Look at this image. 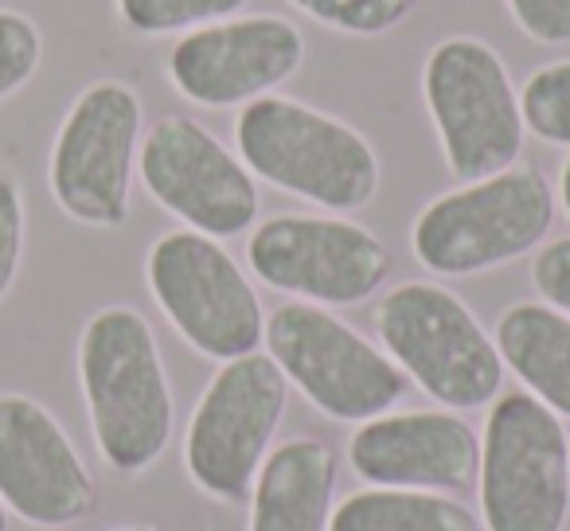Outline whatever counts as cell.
Wrapping results in <instances>:
<instances>
[{"label":"cell","instance_id":"cell-17","mask_svg":"<svg viewBox=\"0 0 570 531\" xmlns=\"http://www.w3.org/2000/svg\"><path fill=\"white\" fill-rule=\"evenodd\" d=\"M497 348L504 367L559 419H570V317L551 305L520 302L500 317Z\"/></svg>","mask_w":570,"mask_h":531},{"label":"cell","instance_id":"cell-16","mask_svg":"<svg viewBox=\"0 0 570 531\" xmlns=\"http://www.w3.org/2000/svg\"><path fill=\"white\" fill-rule=\"evenodd\" d=\"M336 500V453L321 437L277 445L250 489V531H328Z\"/></svg>","mask_w":570,"mask_h":531},{"label":"cell","instance_id":"cell-13","mask_svg":"<svg viewBox=\"0 0 570 531\" xmlns=\"http://www.w3.org/2000/svg\"><path fill=\"white\" fill-rule=\"evenodd\" d=\"M305 63V36L285 17H230L180 36L168 56V79L188 102L207 110L246 106L294 79Z\"/></svg>","mask_w":570,"mask_h":531},{"label":"cell","instance_id":"cell-28","mask_svg":"<svg viewBox=\"0 0 570 531\" xmlns=\"http://www.w3.org/2000/svg\"><path fill=\"white\" fill-rule=\"evenodd\" d=\"M126 531H160V528H126Z\"/></svg>","mask_w":570,"mask_h":531},{"label":"cell","instance_id":"cell-12","mask_svg":"<svg viewBox=\"0 0 570 531\" xmlns=\"http://www.w3.org/2000/svg\"><path fill=\"white\" fill-rule=\"evenodd\" d=\"M141 184L168 215L207 238H235L258 219L254 173L199 121L160 118L141 137Z\"/></svg>","mask_w":570,"mask_h":531},{"label":"cell","instance_id":"cell-3","mask_svg":"<svg viewBox=\"0 0 570 531\" xmlns=\"http://www.w3.org/2000/svg\"><path fill=\"white\" fill-rule=\"evenodd\" d=\"M375 328L406 380L445 411H481L504 387V360L465 302L434 282H403L380 302Z\"/></svg>","mask_w":570,"mask_h":531},{"label":"cell","instance_id":"cell-15","mask_svg":"<svg viewBox=\"0 0 570 531\" xmlns=\"http://www.w3.org/2000/svg\"><path fill=\"white\" fill-rule=\"evenodd\" d=\"M348 458L372 489L465 492L481 469V437L453 411L380 414L352 434Z\"/></svg>","mask_w":570,"mask_h":531},{"label":"cell","instance_id":"cell-18","mask_svg":"<svg viewBox=\"0 0 570 531\" xmlns=\"http://www.w3.org/2000/svg\"><path fill=\"white\" fill-rule=\"evenodd\" d=\"M328 531H481V520L438 492L364 489L333 508Z\"/></svg>","mask_w":570,"mask_h":531},{"label":"cell","instance_id":"cell-9","mask_svg":"<svg viewBox=\"0 0 570 531\" xmlns=\"http://www.w3.org/2000/svg\"><path fill=\"white\" fill-rule=\"evenodd\" d=\"M141 153V98L118 79L87 87L51 145L48 184L63 215L87 227H121Z\"/></svg>","mask_w":570,"mask_h":531},{"label":"cell","instance_id":"cell-5","mask_svg":"<svg viewBox=\"0 0 570 531\" xmlns=\"http://www.w3.org/2000/svg\"><path fill=\"white\" fill-rule=\"evenodd\" d=\"M422 98L458 180H484L520 160L528 134L520 90L484 40L450 36L434 43L422 67Z\"/></svg>","mask_w":570,"mask_h":531},{"label":"cell","instance_id":"cell-24","mask_svg":"<svg viewBox=\"0 0 570 531\" xmlns=\"http://www.w3.org/2000/svg\"><path fill=\"white\" fill-rule=\"evenodd\" d=\"M523 36L535 43H570V0H504Z\"/></svg>","mask_w":570,"mask_h":531},{"label":"cell","instance_id":"cell-22","mask_svg":"<svg viewBox=\"0 0 570 531\" xmlns=\"http://www.w3.org/2000/svg\"><path fill=\"white\" fill-rule=\"evenodd\" d=\"M43 59V36L32 17L0 9V102L36 79Z\"/></svg>","mask_w":570,"mask_h":531},{"label":"cell","instance_id":"cell-7","mask_svg":"<svg viewBox=\"0 0 570 531\" xmlns=\"http://www.w3.org/2000/svg\"><path fill=\"white\" fill-rule=\"evenodd\" d=\"M262 341L285 380L336 422H372L406 395L395 360L325 305H282Z\"/></svg>","mask_w":570,"mask_h":531},{"label":"cell","instance_id":"cell-1","mask_svg":"<svg viewBox=\"0 0 570 531\" xmlns=\"http://www.w3.org/2000/svg\"><path fill=\"white\" fill-rule=\"evenodd\" d=\"M90 430L114 473H145L173 442V387L149 321L129 305L98 309L79 336Z\"/></svg>","mask_w":570,"mask_h":531},{"label":"cell","instance_id":"cell-10","mask_svg":"<svg viewBox=\"0 0 570 531\" xmlns=\"http://www.w3.org/2000/svg\"><path fill=\"white\" fill-rule=\"evenodd\" d=\"M289 380L262 352L227 360L191 414L184 465L215 500H246L282 426Z\"/></svg>","mask_w":570,"mask_h":531},{"label":"cell","instance_id":"cell-6","mask_svg":"<svg viewBox=\"0 0 570 531\" xmlns=\"http://www.w3.org/2000/svg\"><path fill=\"white\" fill-rule=\"evenodd\" d=\"M481 515L489 531H562L570 515V437L528 391L500 395L481 442Z\"/></svg>","mask_w":570,"mask_h":531},{"label":"cell","instance_id":"cell-20","mask_svg":"<svg viewBox=\"0 0 570 531\" xmlns=\"http://www.w3.org/2000/svg\"><path fill=\"white\" fill-rule=\"evenodd\" d=\"M523 126L547 145H570V59L547 63L520 90Z\"/></svg>","mask_w":570,"mask_h":531},{"label":"cell","instance_id":"cell-11","mask_svg":"<svg viewBox=\"0 0 570 531\" xmlns=\"http://www.w3.org/2000/svg\"><path fill=\"white\" fill-rule=\"evenodd\" d=\"M262 286L309 305H360L387 282L391 254L367 227L336 215H274L246 243Z\"/></svg>","mask_w":570,"mask_h":531},{"label":"cell","instance_id":"cell-26","mask_svg":"<svg viewBox=\"0 0 570 531\" xmlns=\"http://www.w3.org/2000/svg\"><path fill=\"white\" fill-rule=\"evenodd\" d=\"M559 191H562V207L570 212V160L562 165V180H559Z\"/></svg>","mask_w":570,"mask_h":531},{"label":"cell","instance_id":"cell-25","mask_svg":"<svg viewBox=\"0 0 570 531\" xmlns=\"http://www.w3.org/2000/svg\"><path fill=\"white\" fill-rule=\"evenodd\" d=\"M531 282L543 294V302L551 309L567 313L570 317V238H559V243L543 246L531 262Z\"/></svg>","mask_w":570,"mask_h":531},{"label":"cell","instance_id":"cell-8","mask_svg":"<svg viewBox=\"0 0 570 531\" xmlns=\"http://www.w3.org/2000/svg\"><path fill=\"white\" fill-rule=\"evenodd\" d=\"M149 294L173 328L207 360L258 352L266 336L262 302L235 258L199 230H168L145 258Z\"/></svg>","mask_w":570,"mask_h":531},{"label":"cell","instance_id":"cell-23","mask_svg":"<svg viewBox=\"0 0 570 531\" xmlns=\"http://www.w3.org/2000/svg\"><path fill=\"white\" fill-rule=\"evenodd\" d=\"M24 191L9 173H0V302L17 286L20 258H24Z\"/></svg>","mask_w":570,"mask_h":531},{"label":"cell","instance_id":"cell-4","mask_svg":"<svg viewBox=\"0 0 570 531\" xmlns=\"http://www.w3.org/2000/svg\"><path fill=\"white\" fill-rule=\"evenodd\" d=\"M554 227V191L535 168H504L438 196L414 219V258L430 274L469 278L531 254Z\"/></svg>","mask_w":570,"mask_h":531},{"label":"cell","instance_id":"cell-2","mask_svg":"<svg viewBox=\"0 0 570 531\" xmlns=\"http://www.w3.org/2000/svg\"><path fill=\"white\" fill-rule=\"evenodd\" d=\"M238 160L258 180L325 212H360L380 191V157L348 121L282 95L254 98L235 121Z\"/></svg>","mask_w":570,"mask_h":531},{"label":"cell","instance_id":"cell-21","mask_svg":"<svg viewBox=\"0 0 570 531\" xmlns=\"http://www.w3.org/2000/svg\"><path fill=\"white\" fill-rule=\"evenodd\" d=\"M305 17L344 36H387L414 17L419 0H294Z\"/></svg>","mask_w":570,"mask_h":531},{"label":"cell","instance_id":"cell-27","mask_svg":"<svg viewBox=\"0 0 570 531\" xmlns=\"http://www.w3.org/2000/svg\"><path fill=\"white\" fill-rule=\"evenodd\" d=\"M0 531H9V508L0 504Z\"/></svg>","mask_w":570,"mask_h":531},{"label":"cell","instance_id":"cell-19","mask_svg":"<svg viewBox=\"0 0 570 531\" xmlns=\"http://www.w3.org/2000/svg\"><path fill=\"white\" fill-rule=\"evenodd\" d=\"M246 4L250 0H118V17L137 36H188L238 17Z\"/></svg>","mask_w":570,"mask_h":531},{"label":"cell","instance_id":"cell-14","mask_svg":"<svg viewBox=\"0 0 570 531\" xmlns=\"http://www.w3.org/2000/svg\"><path fill=\"white\" fill-rule=\"evenodd\" d=\"M0 504L32 528H67L95 508V476L48 406L0 395Z\"/></svg>","mask_w":570,"mask_h":531}]
</instances>
